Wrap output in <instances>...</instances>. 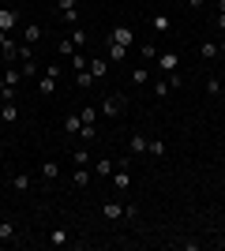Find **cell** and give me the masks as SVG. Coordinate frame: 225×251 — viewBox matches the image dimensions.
Segmentation results:
<instances>
[{
  "instance_id": "obj_1",
  "label": "cell",
  "mask_w": 225,
  "mask_h": 251,
  "mask_svg": "<svg viewBox=\"0 0 225 251\" xmlns=\"http://www.w3.org/2000/svg\"><path fill=\"white\" fill-rule=\"evenodd\" d=\"M124 109H128V98H124V94H105V98H101V105H98V113L109 116V120L124 116Z\"/></svg>"
},
{
  "instance_id": "obj_2",
  "label": "cell",
  "mask_w": 225,
  "mask_h": 251,
  "mask_svg": "<svg viewBox=\"0 0 225 251\" xmlns=\"http://www.w3.org/2000/svg\"><path fill=\"white\" fill-rule=\"evenodd\" d=\"M56 79H60V68H56V64H49V68H45V72L38 75V94H45V98H49V94L56 90Z\"/></svg>"
},
{
  "instance_id": "obj_3",
  "label": "cell",
  "mask_w": 225,
  "mask_h": 251,
  "mask_svg": "<svg viewBox=\"0 0 225 251\" xmlns=\"http://www.w3.org/2000/svg\"><path fill=\"white\" fill-rule=\"evenodd\" d=\"M113 188H117V191H128V188H131V173H128V161H120V165H117V176H113Z\"/></svg>"
},
{
  "instance_id": "obj_4",
  "label": "cell",
  "mask_w": 225,
  "mask_h": 251,
  "mask_svg": "<svg viewBox=\"0 0 225 251\" xmlns=\"http://www.w3.org/2000/svg\"><path fill=\"white\" fill-rule=\"evenodd\" d=\"M19 26V11L15 8H0V30L8 34V30H15Z\"/></svg>"
},
{
  "instance_id": "obj_5",
  "label": "cell",
  "mask_w": 225,
  "mask_h": 251,
  "mask_svg": "<svg viewBox=\"0 0 225 251\" xmlns=\"http://www.w3.org/2000/svg\"><path fill=\"white\" fill-rule=\"evenodd\" d=\"M176 64H180V56H176V52H158V72H161V75L176 72Z\"/></svg>"
},
{
  "instance_id": "obj_6",
  "label": "cell",
  "mask_w": 225,
  "mask_h": 251,
  "mask_svg": "<svg viewBox=\"0 0 225 251\" xmlns=\"http://www.w3.org/2000/svg\"><path fill=\"white\" fill-rule=\"evenodd\" d=\"M109 42H113V45H128V49H131V42H135V34H131L128 26H113V34H109Z\"/></svg>"
},
{
  "instance_id": "obj_7",
  "label": "cell",
  "mask_w": 225,
  "mask_h": 251,
  "mask_svg": "<svg viewBox=\"0 0 225 251\" xmlns=\"http://www.w3.org/2000/svg\"><path fill=\"white\" fill-rule=\"evenodd\" d=\"M147 147H150V139H143L139 131H135V135H128V150H131L135 157H139V154H147Z\"/></svg>"
},
{
  "instance_id": "obj_8",
  "label": "cell",
  "mask_w": 225,
  "mask_h": 251,
  "mask_svg": "<svg viewBox=\"0 0 225 251\" xmlns=\"http://www.w3.org/2000/svg\"><path fill=\"white\" fill-rule=\"evenodd\" d=\"M42 34H45V26H38V23H30V26L23 30V42H26V45H38V42H42Z\"/></svg>"
},
{
  "instance_id": "obj_9",
  "label": "cell",
  "mask_w": 225,
  "mask_h": 251,
  "mask_svg": "<svg viewBox=\"0 0 225 251\" xmlns=\"http://www.w3.org/2000/svg\"><path fill=\"white\" fill-rule=\"evenodd\" d=\"M79 127H83V116H79V113H68L64 116V135H79Z\"/></svg>"
},
{
  "instance_id": "obj_10",
  "label": "cell",
  "mask_w": 225,
  "mask_h": 251,
  "mask_svg": "<svg viewBox=\"0 0 225 251\" xmlns=\"http://www.w3.org/2000/svg\"><path fill=\"white\" fill-rule=\"evenodd\" d=\"M101 214H105V221H120V218H124V206H120V202H113V199H109L105 206H101Z\"/></svg>"
},
{
  "instance_id": "obj_11",
  "label": "cell",
  "mask_w": 225,
  "mask_h": 251,
  "mask_svg": "<svg viewBox=\"0 0 225 251\" xmlns=\"http://www.w3.org/2000/svg\"><path fill=\"white\" fill-rule=\"evenodd\" d=\"M150 94H154V98H169V79H165V75L154 79V83H150Z\"/></svg>"
},
{
  "instance_id": "obj_12",
  "label": "cell",
  "mask_w": 225,
  "mask_h": 251,
  "mask_svg": "<svg viewBox=\"0 0 225 251\" xmlns=\"http://www.w3.org/2000/svg\"><path fill=\"white\" fill-rule=\"evenodd\" d=\"M75 188H90V169H86V165H75Z\"/></svg>"
},
{
  "instance_id": "obj_13",
  "label": "cell",
  "mask_w": 225,
  "mask_h": 251,
  "mask_svg": "<svg viewBox=\"0 0 225 251\" xmlns=\"http://www.w3.org/2000/svg\"><path fill=\"white\" fill-rule=\"evenodd\" d=\"M113 173V157H98L94 161V176H109Z\"/></svg>"
},
{
  "instance_id": "obj_14",
  "label": "cell",
  "mask_w": 225,
  "mask_h": 251,
  "mask_svg": "<svg viewBox=\"0 0 225 251\" xmlns=\"http://www.w3.org/2000/svg\"><path fill=\"white\" fill-rule=\"evenodd\" d=\"M75 83L83 86V90H90V86H94L98 79H94V75H90V68H83V72H75Z\"/></svg>"
},
{
  "instance_id": "obj_15",
  "label": "cell",
  "mask_w": 225,
  "mask_h": 251,
  "mask_svg": "<svg viewBox=\"0 0 225 251\" xmlns=\"http://www.w3.org/2000/svg\"><path fill=\"white\" fill-rule=\"evenodd\" d=\"M42 176H45V180H56V176H60V165H56L53 157H49V161H42Z\"/></svg>"
},
{
  "instance_id": "obj_16",
  "label": "cell",
  "mask_w": 225,
  "mask_h": 251,
  "mask_svg": "<svg viewBox=\"0 0 225 251\" xmlns=\"http://www.w3.org/2000/svg\"><path fill=\"white\" fill-rule=\"evenodd\" d=\"M199 56H203V60H214V56H222V52H218V42H203V45H199Z\"/></svg>"
},
{
  "instance_id": "obj_17",
  "label": "cell",
  "mask_w": 225,
  "mask_h": 251,
  "mask_svg": "<svg viewBox=\"0 0 225 251\" xmlns=\"http://www.w3.org/2000/svg\"><path fill=\"white\" fill-rule=\"evenodd\" d=\"M0 120H19V105H15V101H4V109H0Z\"/></svg>"
},
{
  "instance_id": "obj_18",
  "label": "cell",
  "mask_w": 225,
  "mask_h": 251,
  "mask_svg": "<svg viewBox=\"0 0 225 251\" xmlns=\"http://www.w3.org/2000/svg\"><path fill=\"white\" fill-rule=\"evenodd\" d=\"M72 161H75V165H90V150H86V147H75L72 150Z\"/></svg>"
},
{
  "instance_id": "obj_19",
  "label": "cell",
  "mask_w": 225,
  "mask_h": 251,
  "mask_svg": "<svg viewBox=\"0 0 225 251\" xmlns=\"http://www.w3.org/2000/svg\"><path fill=\"white\" fill-rule=\"evenodd\" d=\"M49 240H53V248H64V244H72V236H68V229H53Z\"/></svg>"
},
{
  "instance_id": "obj_20",
  "label": "cell",
  "mask_w": 225,
  "mask_h": 251,
  "mask_svg": "<svg viewBox=\"0 0 225 251\" xmlns=\"http://www.w3.org/2000/svg\"><path fill=\"white\" fill-rule=\"evenodd\" d=\"M8 240H15V225H11V221H0V244H8Z\"/></svg>"
},
{
  "instance_id": "obj_21",
  "label": "cell",
  "mask_w": 225,
  "mask_h": 251,
  "mask_svg": "<svg viewBox=\"0 0 225 251\" xmlns=\"http://www.w3.org/2000/svg\"><path fill=\"white\" fill-rule=\"evenodd\" d=\"M11 188H15V191H30V176H26V173L11 176Z\"/></svg>"
},
{
  "instance_id": "obj_22",
  "label": "cell",
  "mask_w": 225,
  "mask_h": 251,
  "mask_svg": "<svg viewBox=\"0 0 225 251\" xmlns=\"http://www.w3.org/2000/svg\"><path fill=\"white\" fill-rule=\"evenodd\" d=\"M131 83H135V86H147L150 83V72H147V68H135V72H131Z\"/></svg>"
},
{
  "instance_id": "obj_23",
  "label": "cell",
  "mask_w": 225,
  "mask_h": 251,
  "mask_svg": "<svg viewBox=\"0 0 225 251\" xmlns=\"http://www.w3.org/2000/svg\"><path fill=\"white\" fill-rule=\"evenodd\" d=\"M79 135H83V143H94V139H98V124H83V127H79Z\"/></svg>"
},
{
  "instance_id": "obj_24",
  "label": "cell",
  "mask_w": 225,
  "mask_h": 251,
  "mask_svg": "<svg viewBox=\"0 0 225 251\" xmlns=\"http://www.w3.org/2000/svg\"><path fill=\"white\" fill-rule=\"evenodd\" d=\"M109 56H113V64L124 60V56H128V45H113V42H109Z\"/></svg>"
},
{
  "instance_id": "obj_25",
  "label": "cell",
  "mask_w": 225,
  "mask_h": 251,
  "mask_svg": "<svg viewBox=\"0 0 225 251\" xmlns=\"http://www.w3.org/2000/svg\"><path fill=\"white\" fill-rule=\"evenodd\" d=\"M72 68H75V72L90 68V56H83V52H72Z\"/></svg>"
},
{
  "instance_id": "obj_26",
  "label": "cell",
  "mask_w": 225,
  "mask_h": 251,
  "mask_svg": "<svg viewBox=\"0 0 225 251\" xmlns=\"http://www.w3.org/2000/svg\"><path fill=\"white\" fill-rule=\"evenodd\" d=\"M19 72H23V79H34V75H38V64H34V60H23Z\"/></svg>"
},
{
  "instance_id": "obj_27",
  "label": "cell",
  "mask_w": 225,
  "mask_h": 251,
  "mask_svg": "<svg viewBox=\"0 0 225 251\" xmlns=\"http://www.w3.org/2000/svg\"><path fill=\"white\" fill-rule=\"evenodd\" d=\"M147 154H150V157H161V154H165V143H161V139H150Z\"/></svg>"
},
{
  "instance_id": "obj_28",
  "label": "cell",
  "mask_w": 225,
  "mask_h": 251,
  "mask_svg": "<svg viewBox=\"0 0 225 251\" xmlns=\"http://www.w3.org/2000/svg\"><path fill=\"white\" fill-rule=\"evenodd\" d=\"M79 116H83V124H98V116H101V113H98V109H90V105H86V109H83V113H79Z\"/></svg>"
},
{
  "instance_id": "obj_29",
  "label": "cell",
  "mask_w": 225,
  "mask_h": 251,
  "mask_svg": "<svg viewBox=\"0 0 225 251\" xmlns=\"http://www.w3.org/2000/svg\"><path fill=\"white\" fill-rule=\"evenodd\" d=\"M154 30H158V34L169 30V15H154Z\"/></svg>"
},
{
  "instance_id": "obj_30",
  "label": "cell",
  "mask_w": 225,
  "mask_h": 251,
  "mask_svg": "<svg viewBox=\"0 0 225 251\" xmlns=\"http://www.w3.org/2000/svg\"><path fill=\"white\" fill-rule=\"evenodd\" d=\"M60 19H64L68 26H79V11H75V8L72 11H60Z\"/></svg>"
},
{
  "instance_id": "obj_31",
  "label": "cell",
  "mask_w": 225,
  "mask_h": 251,
  "mask_svg": "<svg viewBox=\"0 0 225 251\" xmlns=\"http://www.w3.org/2000/svg\"><path fill=\"white\" fill-rule=\"evenodd\" d=\"M143 60H158V49H154V45H150V42H143Z\"/></svg>"
},
{
  "instance_id": "obj_32",
  "label": "cell",
  "mask_w": 225,
  "mask_h": 251,
  "mask_svg": "<svg viewBox=\"0 0 225 251\" xmlns=\"http://www.w3.org/2000/svg\"><path fill=\"white\" fill-rule=\"evenodd\" d=\"M90 75L101 79V75H105V60H90Z\"/></svg>"
},
{
  "instance_id": "obj_33",
  "label": "cell",
  "mask_w": 225,
  "mask_h": 251,
  "mask_svg": "<svg viewBox=\"0 0 225 251\" xmlns=\"http://www.w3.org/2000/svg\"><path fill=\"white\" fill-rule=\"evenodd\" d=\"M72 42H75V49H83L90 38H86V30H72Z\"/></svg>"
},
{
  "instance_id": "obj_34",
  "label": "cell",
  "mask_w": 225,
  "mask_h": 251,
  "mask_svg": "<svg viewBox=\"0 0 225 251\" xmlns=\"http://www.w3.org/2000/svg\"><path fill=\"white\" fill-rule=\"evenodd\" d=\"M165 79H169V90H180V86H184V75H176V72H169Z\"/></svg>"
},
{
  "instance_id": "obj_35",
  "label": "cell",
  "mask_w": 225,
  "mask_h": 251,
  "mask_svg": "<svg viewBox=\"0 0 225 251\" xmlns=\"http://www.w3.org/2000/svg\"><path fill=\"white\" fill-rule=\"evenodd\" d=\"M19 60H34V45L19 42Z\"/></svg>"
},
{
  "instance_id": "obj_36",
  "label": "cell",
  "mask_w": 225,
  "mask_h": 251,
  "mask_svg": "<svg viewBox=\"0 0 225 251\" xmlns=\"http://www.w3.org/2000/svg\"><path fill=\"white\" fill-rule=\"evenodd\" d=\"M72 52H79V49H75L72 38H64V42H60V56H72Z\"/></svg>"
},
{
  "instance_id": "obj_37",
  "label": "cell",
  "mask_w": 225,
  "mask_h": 251,
  "mask_svg": "<svg viewBox=\"0 0 225 251\" xmlns=\"http://www.w3.org/2000/svg\"><path fill=\"white\" fill-rule=\"evenodd\" d=\"M206 94H210V98L222 94V79H210V83H206Z\"/></svg>"
},
{
  "instance_id": "obj_38",
  "label": "cell",
  "mask_w": 225,
  "mask_h": 251,
  "mask_svg": "<svg viewBox=\"0 0 225 251\" xmlns=\"http://www.w3.org/2000/svg\"><path fill=\"white\" fill-rule=\"evenodd\" d=\"M75 4H79V0H56V8H60V11H72Z\"/></svg>"
},
{
  "instance_id": "obj_39",
  "label": "cell",
  "mask_w": 225,
  "mask_h": 251,
  "mask_svg": "<svg viewBox=\"0 0 225 251\" xmlns=\"http://www.w3.org/2000/svg\"><path fill=\"white\" fill-rule=\"evenodd\" d=\"M214 26H218V30H225V11H218V15H214Z\"/></svg>"
},
{
  "instance_id": "obj_40",
  "label": "cell",
  "mask_w": 225,
  "mask_h": 251,
  "mask_svg": "<svg viewBox=\"0 0 225 251\" xmlns=\"http://www.w3.org/2000/svg\"><path fill=\"white\" fill-rule=\"evenodd\" d=\"M184 4H188L192 11H199V8H203V0H184Z\"/></svg>"
},
{
  "instance_id": "obj_41",
  "label": "cell",
  "mask_w": 225,
  "mask_h": 251,
  "mask_svg": "<svg viewBox=\"0 0 225 251\" xmlns=\"http://www.w3.org/2000/svg\"><path fill=\"white\" fill-rule=\"evenodd\" d=\"M218 52H222V56H225V38H222V42H218Z\"/></svg>"
},
{
  "instance_id": "obj_42",
  "label": "cell",
  "mask_w": 225,
  "mask_h": 251,
  "mask_svg": "<svg viewBox=\"0 0 225 251\" xmlns=\"http://www.w3.org/2000/svg\"><path fill=\"white\" fill-rule=\"evenodd\" d=\"M4 90H8V86H4V75H0V94H4Z\"/></svg>"
},
{
  "instance_id": "obj_43",
  "label": "cell",
  "mask_w": 225,
  "mask_h": 251,
  "mask_svg": "<svg viewBox=\"0 0 225 251\" xmlns=\"http://www.w3.org/2000/svg\"><path fill=\"white\" fill-rule=\"evenodd\" d=\"M218 11H225V0H218Z\"/></svg>"
},
{
  "instance_id": "obj_44",
  "label": "cell",
  "mask_w": 225,
  "mask_h": 251,
  "mask_svg": "<svg viewBox=\"0 0 225 251\" xmlns=\"http://www.w3.org/2000/svg\"><path fill=\"white\" fill-rule=\"evenodd\" d=\"M222 94H225V83H222Z\"/></svg>"
}]
</instances>
